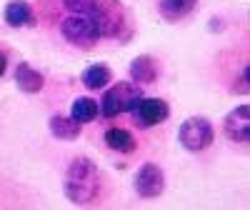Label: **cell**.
<instances>
[{
	"instance_id": "obj_1",
	"label": "cell",
	"mask_w": 250,
	"mask_h": 210,
	"mask_svg": "<svg viewBox=\"0 0 250 210\" xmlns=\"http://www.w3.org/2000/svg\"><path fill=\"white\" fill-rule=\"evenodd\" d=\"M65 195L75 205H88L100 195V170L90 158H75L65 173Z\"/></svg>"
},
{
	"instance_id": "obj_2",
	"label": "cell",
	"mask_w": 250,
	"mask_h": 210,
	"mask_svg": "<svg viewBox=\"0 0 250 210\" xmlns=\"http://www.w3.org/2000/svg\"><path fill=\"white\" fill-rule=\"evenodd\" d=\"M60 33L78 48H93L100 38H105V25L88 15H68L60 25Z\"/></svg>"
},
{
	"instance_id": "obj_3",
	"label": "cell",
	"mask_w": 250,
	"mask_h": 210,
	"mask_svg": "<svg viewBox=\"0 0 250 210\" xmlns=\"http://www.w3.org/2000/svg\"><path fill=\"white\" fill-rule=\"evenodd\" d=\"M140 98H143L140 85H135V83H115V85L108 88L105 95H103L100 113L105 118H118L123 113H130Z\"/></svg>"
},
{
	"instance_id": "obj_4",
	"label": "cell",
	"mask_w": 250,
	"mask_h": 210,
	"mask_svg": "<svg viewBox=\"0 0 250 210\" xmlns=\"http://www.w3.org/2000/svg\"><path fill=\"white\" fill-rule=\"evenodd\" d=\"M178 140L185 150H190V153H200L205 148H210L213 140H215V130H213V125L208 118H188L183 125H180V130H178Z\"/></svg>"
},
{
	"instance_id": "obj_5",
	"label": "cell",
	"mask_w": 250,
	"mask_h": 210,
	"mask_svg": "<svg viewBox=\"0 0 250 210\" xmlns=\"http://www.w3.org/2000/svg\"><path fill=\"white\" fill-rule=\"evenodd\" d=\"M68 15H88V18H95L105 25V35H115L118 33V25L123 23L120 18H115L110 13V8L103 3V0H62Z\"/></svg>"
},
{
	"instance_id": "obj_6",
	"label": "cell",
	"mask_w": 250,
	"mask_h": 210,
	"mask_svg": "<svg viewBox=\"0 0 250 210\" xmlns=\"http://www.w3.org/2000/svg\"><path fill=\"white\" fill-rule=\"evenodd\" d=\"M130 113H133V120L138 128H155V125H160L170 118V105L163 98H145L143 95Z\"/></svg>"
},
{
	"instance_id": "obj_7",
	"label": "cell",
	"mask_w": 250,
	"mask_h": 210,
	"mask_svg": "<svg viewBox=\"0 0 250 210\" xmlns=\"http://www.w3.org/2000/svg\"><path fill=\"white\" fill-rule=\"evenodd\" d=\"M165 190V173L155 163H145L135 173V193L140 198H158Z\"/></svg>"
},
{
	"instance_id": "obj_8",
	"label": "cell",
	"mask_w": 250,
	"mask_h": 210,
	"mask_svg": "<svg viewBox=\"0 0 250 210\" xmlns=\"http://www.w3.org/2000/svg\"><path fill=\"white\" fill-rule=\"evenodd\" d=\"M223 133L233 143H248L250 140V108L243 103L233 108L223 120Z\"/></svg>"
},
{
	"instance_id": "obj_9",
	"label": "cell",
	"mask_w": 250,
	"mask_h": 210,
	"mask_svg": "<svg viewBox=\"0 0 250 210\" xmlns=\"http://www.w3.org/2000/svg\"><path fill=\"white\" fill-rule=\"evenodd\" d=\"M3 18L10 28H25V25H35V15L33 8L25 0H10L3 10Z\"/></svg>"
},
{
	"instance_id": "obj_10",
	"label": "cell",
	"mask_w": 250,
	"mask_h": 210,
	"mask_svg": "<svg viewBox=\"0 0 250 210\" xmlns=\"http://www.w3.org/2000/svg\"><path fill=\"white\" fill-rule=\"evenodd\" d=\"M15 85L23 90V93H38V90H43L45 85V78L40 70H35L33 65H28V63H18V68H15Z\"/></svg>"
},
{
	"instance_id": "obj_11",
	"label": "cell",
	"mask_w": 250,
	"mask_h": 210,
	"mask_svg": "<svg viewBox=\"0 0 250 210\" xmlns=\"http://www.w3.org/2000/svg\"><path fill=\"white\" fill-rule=\"evenodd\" d=\"M128 73H130V78H133V83L135 85H148V83H155L158 80V63H155V58H150V55H138L133 63H130V68H128Z\"/></svg>"
},
{
	"instance_id": "obj_12",
	"label": "cell",
	"mask_w": 250,
	"mask_h": 210,
	"mask_svg": "<svg viewBox=\"0 0 250 210\" xmlns=\"http://www.w3.org/2000/svg\"><path fill=\"white\" fill-rule=\"evenodd\" d=\"M48 130L53 133L55 140L70 143V140H75V138L80 135L83 125H80L78 120H73V118H65V115H53V118L48 120Z\"/></svg>"
},
{
	"instance_id": "obj_13",
	"label": "cell",
	"mask_w": 250,
	"mask_h": 210,
	"mask_svg": "<svg viewBox=\"0 0 250 210\" xmlns=\"http://www.w3.org/2000/svg\"><path fill=\"white\" fill-rule=\"evenodd\" d=\"M195 8H198V0H160L158 3V13L163 15V20H168V23L183 20L185 15H190Z\"/></svg>"
},
{
	"instance_id": "obj_14",
	"label": "cell",
	"mask_w": 250,
	"mask_h": 210,
	"mask_svg": "<svg viewBox=\"0 0 250 210\" xmlns=\"http://www.w3.org/2000/svg\"><path fill=\"white\" fill-rule=\"evenodd\" d=\"M83 85H85L88 90H103L108 85V83L113 80V73L108 65H103V63H95V65H88L85 70H83L80 75Z\"/></svg>"
},
{
	"instance_id": "obj_15",
	"label": "cell",
	"mask_w": 250,
	"mask_h": 210,
	"mask_svg": "<svg viewBox=\"0 0 250 210\" xmlns=\"http://www.w3.org/2000/svg\"><path fill=\"white\" fill-rule=\"evenodd\" d=\"M105 145L110 150H115V153H133L135 148H138V143H135V138L125 130V128H108L105 130Z\"/></svg>"
},
{
	"instance_id": "obj_16",
	"label": "cell",
	"mask_w": 250,
	"mask_h": 210,
	"mask_svg": "<svg viewBox=\"0 0 250 210\" xmlns=\"http://www.w3.org/2000/svg\"><path fill=\"white\" fill-rule=\"evenodd\" d=\"M100 113V105L93 100V98H75L73 105H70V118L78 120L80 125H85V123H93Z\"/></svg>"
},
{
	"instance_id": "obj_17",
	"label": "cell",
	"mask_w": 250,
	"mask_h": 210,
	"mask_svg": "<svg viewBox=\"0 0 250 210\" xmlns=\"http://www.w3.org/2000/svg\"><path fill=\"white\" fill-rule=\"evenodd\" d=\"M233 90H238V93H248V68L243 70V75H240V85L238 88H233Z\"/></svg>"
},
{
	"instance_id": "obj_18",
	"label": "cell",
	"mask_w": 250,
	"mask_h": 210,
	"mask_svg": "<svg viewBox=\"0 0 250 210\" xmlns=\"http://www.w3.org/2000/svg\"><path fill=\"white\" fill-rule=\"evenodd\" d=\"M5 65H8V60H5L3 53H0V78H3V73H5Z\"/></svg>"
}]
</instances>
